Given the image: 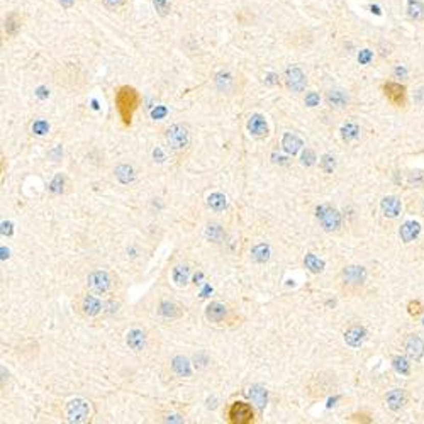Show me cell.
<instances>
[{
	"mask_svg": "<svg viewBox=\"0 0 424 424\" xmlns=\"http://www.w3.org/2000/svg\"><path fill=\"white\" fill-rule=\"evenodd\" d=\"M55 82L58 87L66 90H77L85 83V70L78 63H63L56 68Z\"/></svg>",
	"mask_w": 424,
	"mask_h": 424,
	"instance_id": "6da1fadb",
	"label": "cell"
},
{
	"mask_svg": "<svg viewBox=\"0 0 424 424\" xmlns=\"http://www.w3.org/2000/svg\"><path fill=\"white\" fill-rule=\"evenodd\" d=\"M137 102H139V97L132 87H121L115 92V107L124 124H131L132 112L136 110Z\"/></svg>",
	"mask_w": 424,
	"mask_h": 424,
	"instance_id": "7a4b0ae2",
	"label": "cell"
},
{
	"mask_svg": "<svg viewBox=\"0 0 424 424\" xmlns=\"http://www.w3.org/2000/svg\"><path fill=\"white\" fill-rule=\"evenodd\" d=\"M316 217L319 221L321 227L326 232H336L341 227V214L339 210L331 204H319L316 207Z\"/></svg>",
	"mask_w": 424,
	"mask_h": 424,
	"instance_id": "3957f363",
	"label": "cell"
},
{
	"mask_svg": "<svg viewBox=\"0 0 424 424\" xmlns=\"http://www.w3.org/2000/svg\"><path fill=\"white\" fill-rule=\"evenodd\" d=\"M65 416L70 422H75V424L87 422L90 419V416H92V406H90L88 401L77 397V399H72L66 404Z\"/></svg>",
	"mask_w": 424,
	"mask_h": 424,
	"instance_id": "277c9868",
	"label": "cell"
},
{
	"mask_svg": "<svg viewBox=\"0 0 424 424\" xmlns=\"http://www.w3.org/2000/svg\"><path fill=\"white\" fill-rule=\"evenodd\" d=\"M227 417L232 424H250L254 419V412L251 406L246 404V402H234L227 411Z\"/></svg>",
	"mask_w": 424,
	"mask_h": 424,
	"instance_id": "5b68a950",
	"label": "cell"
},
{
	"mask_svg": "<svg viewBox=\"0 0 424 424\" xmlns=\"http://www.w3.org/2000/svg\"><path fill=\"white\" fill-rule=\"evenodd\" d=\"M167 141H168L170 148H173V150H183L190 141L189 129L182 124L170 126L167 129Z\"/></svg>",
	"mask_w": 424,
	"mask_h": 424,
	"instance_id": "8992f818",
	"label": "cell"
},
{
	"mask_svg": "<svg viewBox=\"0 0 424 424\" xmlns=\"http://www.w3.org/2000/svg\"><path fill=\"white\" fill-rule=\"evenodd\" d=\"M110 277L107 272H104V270H97V272H92L88 275L87 278V285L88 289L92 290L95 294H105L109 292L110 289Z\"/></svg>",
	"mask_w": 424,
	"mask_h": 424,
	"instance_id": "52a82bcc",
	"label": "cell"
},
{
	"mask_svg": "<svg viewBox=\"0 0 424 424\" xmlns=\"http://www.w3.org/2000/svg\"><path fill=\"white\" fill-rule=\"evenodd\" d=\"M367 280V268L362 265H349L343 270V282L351 287H360Z\"/></svg>",
	"mask_w": 424,
	"mask_h": 424,
	"instance_id": "ba28073f",
	"label": "cell"
},
{
	"mask_svg": "<svg viewBox=\"0 0 424 424\" xmlns=\"http://www.w3.org/2000/svg\"><path fill=\"white\" fill-rule=\"evenodd\" d=\"M404 349L407 353V357L411 360H414V362H419L424 357V341L422 338H419L417 335H411L407 336L406 343H404Z\"/></svg>",
	"mask_w": 424,
	"mask_h": 424,
	"instance_id": "9c48e42d",
	"label": "cell"
},
{
	"mask_svg": "<svg viewBox=\"0 0 424 424\" xmlns=\"http://www.w3.org/2000/svg\"><path fill=\"white\" fill-rule=\"evenodd\" d=\"M285 83H287V87L292 92H302L305 88V75L297 66L287 68V72H285Z\"/></svg>",
	"mask_w": 424,
	"mask_h": 424,
	"instance_id": "30bf717a",
	"label": "cell"
},
{
	"mask_svg": "<svg viewBox=\"0 0 424 424\" xmlns=\"http://www.w3.org/2000/svg\"><path fill=\"white\" fill-rule=\"evenodd\" d=\"M326 104L329 105L331 109L341 110V109L348 107L349 97H348V93L341 88H331L329 92H326Z\"/></svg>",
	"mask_w": 424,
	"mask_h": 424,
	"instance_id": "8fae6325",
	"label": "cell"
},
{
	"mask_svg": "<svg viewBox=\"0 0 424 424\" xmlns=\"http://www.w3.org/2000/svg\"><path fill=\"white\" fill-rule=\"evenodd\" d=\"M380 210L385 217L395 219L402 210V202L399 200V197H395V195H387V197L380 200Z\"/></svg>",
	"mask_w": 424,
	"mask_h": 424,
	"instance_id": "7c38bea8",
	"label": "cell"
},
{
	"mask_svg": "<svg viewBox=\"0 0 424 424\" xmlns=\"http://www.w3.org/2000/svg\"><path fill=\"white\" fill-rule=\"evenodd\" d=\"M102 302L100 299H97L95 295H83L82 300H80V311L83 316L87 317H95L97 314H100V311H102Z\"/></svg>",
	"mask_w": 424,
	"mask_h": 424,
	"instance_id": "4fadbf2b",
	"label": "cell"
},
{
	"mask_svg": "<svg viewBox=\"0 0 424 424\" xmlns=\"http://www.w3.org/2000/svg\"><path fill=\"white\" fill-rule=\"evenodd\" d=\"M248 131L254 137H267L268 136V124L262 114H253L248 121Z\"/></svg>",
	"mask_w": 424,
	"mask_h": 424,
	"instance_id": "5bb4252c",
	"label": "cell"
},
{
	"mask_svg": "<svg viewBox=\"0 0 424 424\" xmlns=\"http://www.w3.org/2000/svg\"><path fill=\"white\" fill-rule=\"evenodd\" d=\"M367 339V329L363 326H351L344 333V343L351 348H360Z\"/></svg>",
	"mask_w": 424,
	"mask_h": 424,
	"instance_id": "9a60e30c",
	"label": "cell"
},
{
	"mask_svg": "<svg viewBox=\"0 0 424 424\" xmlns=\"http://www.w3.org/2000/svg\"><path fill=\"white\" fill-rule=\"evenodd\" d=\"M421 232V224L417 221H406L404 224L401 226L399 229V238L402 240V243H412L419 236Z\"/></svg>",
	"mask_w": 424,
	"mask_h": 424,
	"instance_id": "2e32d148",
	"label": "cell"
},
{
	"mask_svg": "<svg viewBox=\"0 0 424 424\" xmlns=\"http://www.w3.org/2000/svg\"><path fill=\"white\" fill-rule=\"evenodd\" d=\"M406 404V392L402 389H392L385 395V406L390 411H401Z\"/></svg>",
	"mask_w": 424,
	"mask_h": 424,
	"instance_id": "e0dca14e",
	"label": "cell"
},
{
	"mask_svg": "<svg viewBox=\"0 0 424 424\" xmlns=\"http://www.w3.org/2000/svg\"><path fill=\"white\" fill-rule=\"evenodd\" d=\"M172 280L178 289L187 287V284L190 280V267L189 265H185V263L175 265L173 270H172Z\"/></svg>",
	"mask_w": 424,
	"mask_h": 424,
	"instance_id": "ac0fdd59",
	"label": "cell"
},
{
	"mask_svg": "<svg viewBox=\"0 0 424 424\" xmlns=\"http://www.w3.org/2000/svg\"><path fill=\"white\" fill-rule=\"evenodd\" d=\"M205 317L210 322H222L227 317V307L222 302H210L205 309Z\"/></svg>",
	"mask_w": 424,
	"mask_h": 424,
	"instance_id": "d6986e66",
	"label": "cell"
},
{
	"mask_svg": "<svg viewBox=\"0 0 424 424\" xmlns=\"http://www.w3.org/2000/svg\"><path fill=\"white\" fill-rule=\"evenodd\" d=\"M126 343L132 351H143L146 348V335L141 329H131L126 335Z\"/></svg>",
	"mask_w": 424,
	"mask_h": 424,
	"instance_id": "ffe728a7",
	"label": "cell"
},
{
	"mask_svg": "<svg viewBox=\"0 0 424 424\" xmlns=\"http://www.w3.org/2000/svg\"><path fill=\"white\" fill-rule=\"evenodd\" d=\"M304 146V143L299 136L292 134V132H285L284 137H282V148L285 153H289V155H297V153L300 151V148Z\"/></svg>",
	"mask_w": 424,
	"mask_h": 424,
	"instance_id": "44dd1931",
	"label": "cell"
},
{
	"mask_svg": "<svg viewBox=\"0 0 424 424\" xmlns=\"http://www.w3.org/2000/svg\"><path fill=\"white\" fill-rule=\"evenodd\" d=\"M172 368L178 377L187 379L192 375V367H190V362L185 357H175L172 360Z\"/></svg>",
	"mask_w": 424,
	"mask_h": 424,
	"instance_id": "7402d4cb",
	"label": "cell"
},
{
	"mask_svg": "<svg viewBox=\"0 0 424 424\" xmlns=\"http://www.w3.org/2000/svg\"><path fill=\"white\" fill-rule=\"evenodd\" d=\"M324 377H314L311 382V385H309V394L312 395H316V397H322L324 394H327V392H331V382H327V384H324Z\"/></svg>",
	"mask_w": 424,
	"mask_h": 424,
	"instance_id": "603a6c76",
	"label": "cell"
},
{
	"mask_svg": "<svg viewBox=\"0 0 424 424\" xmlns=\"http://www.w3.org/2000/svg\"><path fill=\"white\" fill-rule=\"evenodd\" d=\"M248 395H250V399H251L253 404H256L258 407H263L265 404H267V401H268V392L262 385L250 387V392H248Z\"/></svg>",
	"mask_w": 424,
	"mask_h": 424,
	"instance_id": "cb8c5ba5",
	"label": "cell"
},
{
	"mask_svg": "<svg viewBox=\"0 0 424 424\" xmlns=\"http://www.w3.org/2000/svg\"><path fill=\"white\" fill-rule=\"evenodd\" d=\"M20 24H22V17H20L19 12H10L7 15V19H5V33L7 36H15L17 34V31L20 29Z\"/></svg>",
	"mask_w": 424,
	"mask_h": 424,
	"instance_id": "d4e9b609",
	"label": "cell"
},
{
	"mask_svg": "<svg viewBox=\"0 0 424 424\" xmlns=\"http://www.w3.org/2000/svg\"><path fill=\"white\" fill-rule=\"evenodd\" d=\"M214 82H216V87L221 92H229V90H232V85H234V78H232L229 72H219L216 73Z\"/></svg>",
	"mask_w": 424,
	"mask_h": 424,
	"instance_id": "484cf974",
	"label": "cell"
},
{
	"mask_svg": "<svg viewBox=\"0 0 424 424\" xmlns=\"http://www.w3.org/2000/svg\"><path fill=\"white\" fill-rule=\"evenodd\" d=\"M160 314L163 317H167V319H177V317L182 316V309H180V305H177L175 302L163 300L160 304Z\"/></svg>",
	"mask_w": 424,
	"mask_h": 424,
	"instance_id": "4316f807",
	"label": "cell"
},
{
	"mask_svg": "<svg viewBox=\"0 0 424 424\" xmlns=\"http://www.w3.org/2000/svg\"><path fill=\"white\" fill-rule=\"evenodd\" d=\"M115 178L119 180L121 183H131L132 180H134L136 177V173H134V168H132L131 165H119L117 168H115Z\"/></svg>",
	"mask_w": 424,
	"mask_h": 424,
	"instance_id": "83f0119b",
	"label": "cell"
},
{
	"mask_svg": "<svg viewBox=\"0 0 424 424\" xmlns=\"http://www.w3.org/2000/svg\"><path fill=\"white\" fill-rule=\"evenodd\" d=\"M270 254H272V251H270V246L265 245V243H260V245H256L251 250V258L256 263H267L268 260H270Z\"/></svg>",
	"mask_w": 424,
	"mask_h": 424,
	"instance_id": "f1b7e54d",
	"label": "cell"
},
{
	"mask_svg": "<svg viewBox=\"0 0 424 424\" xmlns=\"http://www.w3.org/2000/svg\"><path fill=\"white\" fill-rule=\"evenodd\" d=\"M226 204H227L226 195L221 194V192H214V194H210L209 197H207V205H209L212 210H216V212L224 210L226 209Z\"/></svg>",
	"mask_w": 424,
	"mask_h": 424,
	"instance_id": "f546056e",
	"label": "cell"
},
{
	"mask_svg": "<svg viewBox=\"0 0 424 424\" xmlns=\"http://www.w3.org/2000/svg\"><path fill=\"white\" fill-rule=\"evenodd\" d=\"M304 265H305V268H309V272L312 273H321L322 270H324V262H322L321 258H317L316 254H305V258H304Z\"/></svg>",
	"mask_w": 424,
	"mask_h": 424,
	"instance_id": "4dcf8cb0",
	"label": "cell"
},
{
	"mask_svg": "<svg viewBox=\"0 0 424 424\" xmlns=\"http://www.w3.org/2000/svg\"><path fill=\"white\" fill-rule=\"evenodd\" d=\"M360 136V126L357 123H346L341 127V137L343 141H355Z\"/></svg>",
	"mask_w": 424,
	"mask_h": 424,
	"instance_id": "1f68e13d",
	"label": "cell"
},
{
	"mask_svg": "<svg viewBox=\"0 0 424 424\" xmlns=\"http://www.w3.org/2000/svg\"><path fill=\"white\" fill-rule=\"evenodd\" d=\"M204 234L212 243H221L222 238H224V231H222V227L219 224H214V222H212V224H207Z\"/></svg>",
	"mask_w": 424,
	"mask_h": 424,
	"instance_id": "d6a6232c",
	"label": "cell"
},
{
	"mask_svg": "<svg viewBox=\"0 0 424 424\" xmlns=\"http://www.w3.org/2000/svg\"><path fill=\"white\" fill-rule=\"evenodd\" d=\"M424 12V7L419 0H409L407 2V14H409L411 19H419Z\"/></svg>",
	"mask_w": 424,
	"mask_h": 424,
	"instance_id": "836d02e7",
	"label": "cell"
},
{
	"mask_svg": "<svg viewBox=\"0 0 424 424\" xmlns=\"http://www.w3.org/2000/svg\"><path fill=\"white\" fill-rule=\"evenodd\" d=\"M394 368L395 372H399L401 375H409L411 373V363L407 362V358L404 357H395L394 358Z\"/></svg>",
	"mask_w": 424,
	"mask_h": 424,
	"instance_id": "e575fe53",
	"label": "cell"
},
{
	"mask_svg": "<svg viewBox=\"0 0 424 424\" xmlns=\"http://www.w3.org/2000/svg\"><path fill=\"white\" fill-rule=\"evenodd\" d=\"M335 168H336V158L333 156V155H322L321 158V170L324 173H333L335 172Z\"/></svg>",
	"mask_w": 424,
	"mask_h": 424,
	"instance_id": "d590c367",
	"label": "cell"
},
{
	"mask_svg": "<svg viewBox=\"0 0 424 424\" xmlns=\"http://www.w3.org/2000/svg\"><path fill=\"white\" fill-rule=\"evenodd\" d=\"M63 185H65V178H63V175H56V177L53 178V182L50 183V190L53 194H61L63 192Z\"/></svg>",
	"mask_w": 424,
	"mask_h": 424,
	"instance_id": "8d00e7d4",
	"label": "cell"
},
{
	"mask_svg": "<svg viewBox=\"0 0 424 424\" xmlns=\"http://www.w3.org/2000/svg\"><path fill=\"white\" fill-rule=\"evenodd\" d=\"M316 153L312 151V150H309V148H305V151L302 153V165H305V167H311V165H314L316 163Z\"/></svg>",
	"mask_w": 424,
	"mask_h": 424,
	"instance_id": "74e56055",
	"label": "cell"
},
{
	"mask_svg": "<svg viewBox=\"0 0 424 424\" xmlns=\"http://www.w3.org/2000/svg\"><path fill=\"white\" fill-rule=\"evenodd\" d=\"M48 131H50V126H48L46 121H36V123L33 124V132H34V134L42 136V134H46Z\"/></svg>",
	"mask_w": 424,
	"mask_h": 424,
	"instance_id": "f35d334b",
	"label": "cell"
},
{
	"mask_svg": "<svg viewBox=\"0 0 424 424\" xmlns=\"http://www.w3.org/2000/svg\"><path fill=\"white\" fill-rule=\"evenodd\" d=\"M153 4H155V9L158 10V14L160 15H167L170 12L168 0H153Z\"/></svg>",
	"mask_w": 424,
	"mask_h": 424,
	"instance_id": "ab89813d",
	"label": "cell"
},
{
	"mask_svg": "<svg viewBox=\"0 0 424 424\" xmlns=\"http://www.w3.org/2000/svg\"><path fill=\"white\" fill-rule=\"evenodd\" d=\"M305 105L307 107H316V105H319V93L316 92H309L305 95Z\"/></svg>",
	"mask_w": 424,
	"mask_h": 424,
	"instance_id": "60d3db41",
	"label": "cell"
},
{
	"mask_svg": "<svg viewBox=\"0 0 424 424\" xmlns=\"http://www.w3.org/2000/svg\"><path fill=\"white\" fill-rule=\"evenodd\" d=\"M102 4H104V7H105V9H109V10H115V9L123 7V5L126 4V0H102Z\"/></svg>",
	"mask_w": 424,
	"mask_h": 424,
	"instance_id": "b9f144b4",
	"label": "cell"
},
{
	"mask_svg": "<svg viewBox=\"0 0 424 424\" xmlns=\"http://www.w3.org/2000/svg\"><path fill=\"white\" fill-rule=\"evenodd\" d=\"M372 58H373L372 51H370V50H363V51H360L358 61L362 63V65H367V63H370V60H372Z\"/></svg>",
	"mask_w": 424,
	"mask_h": 424,
	"instance_id": "7bdbcfd3",
	"label": "cell"
},
{
	"mask_svg": "<svg viewBox=\"0 0 424 424\" xmlns=\"http://www.w3.org/2000/svg\"><path fill=\"white\" fill-rule=\"evenodd\" d=\"M153 158H155V161H165L167 160V153L161 150V148H155L153 150Z\"/></svg>",
	"mask_w": 424,
	"mask_h": 424,
	"instance_id": "ee69618b",
	"label": "cell"
},
{
	"mask_svg": "<svg viewBox=\"0 0 424 424\" xmlns=\"http://www.w3.org/2000/svg\"><path fill=\"white\" fill-rule=\"evenodd\" d=\"M12 231H14L12 229V222H5L4 221L2 222V234L4 236H10V234H12Z\"/></svg>",
	"mask_w": 424,
	"mask_h": 424,
	"instance_id": "f6af8a7d",
	"label": "cell"
},
{
	"mask_svg": "<svg viewBox=\"0 0 424 424\" xmlns=\"http://www.w3.org/2000/svg\"><path fill=\"white\" fill-rule=\"evenodd\" d=\"M163 115H167V109L161 107V105H158V109L153 110V117H155V119H160V117H163Z\"/></svg>",
	"mask_w": 424,
	"mask_h": 424,
	"instance_id": "bcb514c9",
	"label": "cell"
},
{
	"mask_svg": "<svg viewBox=\"0 0 424 424\" xmlns=\"http://www.w3.org/2000/svg\"><path fill=\"white\" fill-rule=\"evenodd\" d=\"M60 4H61L65 9H70L72 5H73V0H60Z\"/></svg>",
	"mask_w": 424,
	"mask_h": 424,
	"instance_id": "7dc6e473",
	"label": "cell"
},
{
	"mask_svg": "<svg viewBox=\"0 0 424 424\" xmlns=\"http://www.w3.org/2000/svg\"><path fill=\"white\" fill-rule=\"evenodd\" d=\"M38 97H41V99L48 97V93H46V88H44V87H39V88H38Z\"/></svg>",
	"mask_w": 424,
	"mask_h": 424,
	"instance_id": "c3c4849f",
	"label": "cell"
},
{
	"mask_svg": "<svg viewBox=\"0 0 424 424\" xmlns=\"http://www.w3.org/2000/svg\"><path fill=\"white\" fill-rule=\"evenodd\" d=\"M422 209H424V202H422Z\"/></svg>",
	"mask_w": 424,
	"mask_h": 424,
	"instance_id": "681fc988",
	"label": "cell"
}]
</instances>
